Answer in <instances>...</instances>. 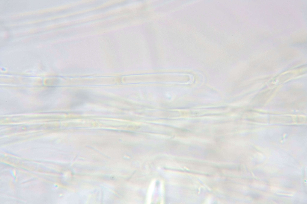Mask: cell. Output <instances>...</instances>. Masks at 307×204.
Returning a JSON list of instances; mask_svg holds the SVG:
<instances>
[{"mask_svg": "<svg viewBox=\"0 0 307 204\" xmlns=\"http://www.w3.org/2000/svg\"><path fill=\"white\" fill-rule=\"evenodd\" d=\"M156 181L155 179H153L151 182L148 188L146 198V203L147 204L151 203L152 197L155 186Z\"/></svg>", "mask_w": 307, "mask_h": 204, "instance_id": "6da1fadb", "label": "cell"}]
</instances>
